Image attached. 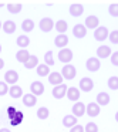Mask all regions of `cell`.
Returning <instances> with one entry per match:
<instances>
[{"mask_svg":"<svg viewBox=\"0 0 118 132\" xmlns=\"http://www.w3.org/2000/svg\"><path fill=\"white\" fill-rule=\"evenodd\" d=\"M44 64L49 67L54 65V57H53V51H46L44 54Z\"/></svg>","mask_w":118,"mask_h":132,"instance_id":"33","label":"cell"},{"mask_svg":"<svg viewBox=\"0 0 118 132\" xmlns=\"http://www.w3.org/2000/svg\"><path fill=\"white\" fill-rule=\"evenodd\" d=\"M73 36H74L77 40H80V38H84L87 36V29L84 24H75L74 27H73Z\"/></svg>","mask_w":118,"mask_h":132,"instance_id":"14","label":"cell"},{"mask_svg":"<svg viewBox=\"0 0 118 132\" xmlns=\"http://www.w3.org/2000/svg\"><path fill=\"white\" fill-rule=\"evenodd\" d=\"M66 97L68 98L70 101H73V102H77V101L80 100V97H81V91L77 88V87H70V88H67Z\"/></svg>","mask_w":118,"mask_h":132,"instance_id":"10","label":"cell"},{"mask_svg":"<svg viewBox=\"0 0 118 132\" xmlns=\"http://www.w3.org/2000/svg\"><path fill=\"white\" fill-rule=\"evenodd\" d=\"M21 101H23L24 106L32 108V106H34L36 104H37V97H36V95H33L32 92H29V94H24L23 97H21Z\"/></svg>","mask_w":118,"mask_h":132,"instance_id":"15","label":"cell"},{"mask_svg":"<svg viewBox=\"0 0 118 132\" xmlns=\"http://www.w3.org/2000/svg\"><path fill=\"white\" fill-rule=\"evenodd\" d=\"M108 40L111 41V44H118V30H112L108 34Z\"/></svg>","mask_w":118,"mask_h":132,"instance_id":"36","label":"cell"},{"mask_svg":"<svg viewBox=\"0 0 118 132\" xmlns=\"http://www.w3.org/2000/svg\"><path fill=\"white\" fill-rule=\"evenodd\" d=\"M78 89L88 94V92H91L94 89V81L90 77H83L80 80V84H78Z\"/></svg>","mask_w":118,"mask_h":132,"instance_id":"2","label":"cell"},{"mask_svg":"<svg viewBox=\"0 0 118 132\" xmlns=\"http://www.w3.org/2000/svg\"><path fill=\"white\" fill-rule=\"evenodd\" d=\"M29 57H30V53H29V50H19L17 53H16V60L19 61V63H26L27 60H29Z\"/></svg>","mask_w":118,"mask_h":132,"instance_id":"28","label":"cell"},{"mask_svg":"<svg viewBox=\"0 0 118 132\" xmlns=\"http://www.w3.org/2000/svg\"><path fill=\"white\" fill-rule=\"evenodd\" d=\"M68 13L70 16H73V17H80V16H83L84 13V6L80 3H73L71 6L68 7Z\"/></svg>","mask_w":118,"mask_h":132,"instance_id":"13","label":"cell"},{"mask_svg":"<svg viewBox=\"0 0 118 132\" xmlns=\"http://www.w3.org/2000/svg\"><path fill=\"white\" fill-rule=\"evenodd\" d=\"M67 88H68V87H67L66 84H61V85L54 87L53 91H51L53 97H54L56 100H61V98H64L66 97V92H67Z\"/></svg>","mask_w":118,"mask_h":132,"instance_id":"11","label":"cell"},{"mask_svg":"<svg viewBox=\"0 0 118 132\" xmlns=\"http://www.w3.org/2000/svg\"><path fill=\"white\" fill-rule=\"evenodd\" d=\"M70 132H84V126H83V125H80V123H77V125L73 126Z\"/></svg>","mask_w":118,"mask_h":132,"instance_id":"39","label":"cell"},{"mask_svg":"<svg viewBox=\"0 0 118 132\" xmlns=\"http://www.w3.org/2000/svg\"><path fill=\"white\" fill-rule=\"evenodd\" d=\"M84 132H98V125L95 122H87L84 126Z\"/></svg>","mask_w":118,"mask_h":132,"instance_id":"35","label":"cell"},{"mask_svg":"<svg viewBox=\"0 0 118 132\" xmlns=\"http://www.w3.org/2000/svg\"><path fill=\"white\" fill-rule=\"evenodd\" d=\"M16 23L13 20H6L3 23V26H2V30H3L6 34H14V31H16Z\"/></svg>","mask_w":118,"mask_h":132,"instance_id":"21","label":"cell"},{"mask_svg":"<svg viewBox=\"0 0 118 132\" xmlns=\"http://www.w3.org/2000/svg\"><path fill=\"white\" fill-rule=\"evenodd\" d=\"M95 100H97L95 102H97L100 106H105V105H108V104H109V100H111V97H109L108 92L103 91V92H98L97 97H95Z\"/></svg>","mask_w":118,"mask_h":132,"instance_id":"16","label":"cell"},{"mask_svg":"<svg viewBox=\"0 0 118 132\" xmlns=\"http://www.w3.org/2000/svg\"><path fill=\"white\" fill-rule=\"evenodd\" d=\"M84 26H85V29H92L95 30L97 27H100V20H98L97 16H88V17H85V23H84Z\"/></svg>","mask_w":118,"mask_h":132,"instance_id":"19","label":"cell"},{"mask_svg":"<svg viewBox=\"0 0 118 132\" xmlns=\"http://www.w3.org/2000/svg\"><path fill=\"white\" fill-rule=\"evenodd\" d=\"M111 64L114 67H118V51H114L111 54Z\"/></svg>","mask_w":118,"mask_h":132,"instance_id":"38","label":"cell"},{"mask_svg":"<svg viewBox=\"0 0 118 132\" xmlns=\"http://www.w3.org/2000/svg\"><path fill=\"white\" fill-rule=\"evenodd\" d=\"M36 72H37L38 77H49L50 74V67L46 65V64H38L37 67H36Z\"/></svg>","mask_w":118,"mask_h":132,"instance_id":"27","label":"cell"},{"mask_svg":"<svg viewBox=\"0 0 118 132\" xmlns=\"http://www.w3.org/2000/svg\"><path fill=\"white\" fill-rule=\"evenodd\" d=\"M49 117H50V111H49L47 106H40V108L37 109V118L38 119L44 121V119H47Z\"/></svg>","mask_w":118,"mask_h":132,"instance_id":"31","label":"cell"},{"mask_svg":"<svg viewBox=\"0 0 118 132\" xmlns=\"http://www.w3.org/2000/svg\"><path fill=\"white\" fill-rule=\"evenodd\" d=\"M23 65H24V68H26V70H33V68H36V67L38 65V57H37V55H32V54H30L29 60H27L26 63L23 64Z\"/></svg>","mask_w":118,"mask_h":132,"instance_id":"25","label":"cell"},{"mask_svg":"<svg viewBox=\"0 0 118 132\" xmlns=\"http://www.w3.org/2000/svg\"><path fill=\"white\" fill-rule=\"evenodd\" d=\"M2 26H3V23H2V21H0V30H2Z\"/></svg>","mask_w":118,"mask_h":132,"instance_id":"43","label":"cell"},{"mask_svg":"<svg viewBox=\"0 0 118 132\" xmlns=\"http://www.w3.org/2000/svg\"><path fill=\"white\" fill-rule=\"evenodd\" d=\"M9 94H10V97L12 98H14V100H17V98H20V97H23V89H21V87L20 85H12L9 88Z\"/></svg>","mask_w":118,"mask_h":132,"instance_id":"24","label":"cell"},{"mask_svg":"<svg viewBox=\"0 0 118 132\" xmlns=\"http://www.w3.org/2000/svg\"><path fill=\"white\" fill-rule=\"evenodd\" d=\"M38 27H40V30L43 33H50L54 29V21L50 17H43L40 20V23H38Z\"/></svg>","mask_w":118,"mask_h":132,"instance_id":"5","label":"cell"},{"mask_svg":"<svg viewBox=\"0 0 118 132\" xmlns=\"http://www.w3.org/2000/svg\"><path fill=\"white\" fill-rule=\"evenodd\" d=\"M77 118L74 117L73 114H70V115H66V117L63 118V125L66 126V128H73L74 125H77Z\"/></svg>","mask_w":118,"mask_h":132,"instance_id":"26","label":"cell"},{"mask_svg":"<svg viewBox=\"0 0 118 132\" xmlns=\"http://www.w3.org/2000/svg\"><path fill=\"white\" fill-rule=\"evenodd\" d=\"M95 53H97V58H98V60L108 58L109 55L112 54V53H111V47H108V46H100Z\"/></svg>","mask_w":118,"mask_h":132,"instance_id":"17","label":"cell"},{"mask_svg":"<svg viewBox=\"0 0 118 132\" xmlns=\"http://www.w3.org/2000/svg\"><path fill=\"white\" fill-rule=\"evenodd\" d=\"M21 30H23L24 33H32L33 30H34V21H33L32 19L23 20V23H21Z\"/></svg>","mask_w":118,"mask_h":132,"instance_id":"29","label":"cell"},{"mask_svg":"<svg viewBox=\"0 0 118 132\" xmlns=\"http://www.w3.org/2000/svg\"><path fill=\"white\" fill-rule=\"evenodd\" d=\"M63 75L60 74V72H56V71H53V72H50L49 74V82L51 84V85H54V87H57V85H61L63 84Z\"/></svg>","mask_w":118,"mask_h":132,"instance_id":"18","label":"cell"},{"mask_svg":"<svg viewBox=\"0 0 118 132\" xmlns=\"http://www.w3.org/2000/svg\"><path fill=\"white\" fill-rule=\"evenodd\" d=\"M73 57H74L73 51L70 48H67V47H66V48H61L60 51H58V55H57L58 61H60V63H66V64L71 63Z\"/></svg>","mask_w":118,"mask_h":132,"instance_id":"3","label":"cell"},{"mask_svg":"<svg viewBox=\"0 0 118 132\" xmlns=\"http://www.w3.org/2000/svg\"><path fill=\"white\" fill-rule=\"evenodd\" d=\"M67 29H68V23L66 20H57L54 23V30H57L58 34H66Z\"/></svg>","mask_w":118,"mask_h":132,"instance_id":"23","label":"cell"},{"mask_svg":"<svg viewBox=\"0 0 118 132\" xmlns=\"http://www.w3.org/2000/svg\"><path fill=\"white\" fill-rule=\"evenodd\" d=\"M30 92H32L33 95H36V97L41 95L44 92V84L41 82V81H33V82L30 84Z\"/></svg>","mask_w":118,"mask_h":132,"instance_id":"12","label":"cell"},{"mask_svg":"<svg viewBox=\"0 0 118 132\" xmlns=\"http://www.w3.org/2000/svg\"><path fill=\"white\" fill-rule=\"evenodd\" d=\"M71 112L75 118H81L83 115H85V104L80 102V101L74 102V105L71 108Z\"/></svg>","mask_w":118,"mask_h":132,"instance_id":"9","label":"cell"},{"mask_svg":"<svg viewBox=\"0 0 118 132\" xmlns=\"http://www.w3.org/2000/svg\"><path fill=\"white\" fill-rule=\"evenodd\" d=\"M107 87H108L111 91H117L118 89V77L111 75V77L108 78V81H107Z\"/></svg>","mask_w":118,"mask_h":132,"instance_id":"32","label":"cell"},{"mask_svg":"<svg viewBox=\"0 0 118 132\" xmlns=\"http://www.w3.org/2000/svg\"><path fill=\"white\" fill-rule=\"evenodd\" d=\"M0 132H12L10 128H0Z\"/></svg>","mask_w":118,"mask_h":132,"instance_id":"41","label":"cell"},{"mask_svg":"<svg viewBox=\"0 0 118 132\" xmlns=\"http://www.w3.org/2000/svg\"><path fill=\"white\" fill-rule=\"evenodd\" d=\"M7 92H9V85L4 81H0V97H4Z\"/></svg>","mask_w":118,"mask_h":132,"instance_id":"37","label":"cell"},{"mask_svg":"<svg viewBox=\"0 0 118 132\" xmlns=\"http://www.w3.org/2000/svg\"><path fill=\"white\" fill-rule=\"evenodd\" d=\"M19 81V72L16 70H9L6 71L4 74V82L6 84H10V85H16Z\"/></svg>","mask_w":118,"mask_h":132,"instance_id":"8","label":"cell"},{"mask_svg":"<svg viewBox=\"0 0 118 132\" xmlns=\"http://www.w3.org/2000/svg\"><path fill=\"white\" fill-rule=\"evenodd\" d=\"M85 68L91 72H97L98 70L101 68V63L97 57H90L88 60L85 61Z\"/></svg>","mask_w":118,"mask_h":132,"instance_id":"6","label":"cell"},{"mask_svg":"<svg viewBox=\"0 0 118 132\" xmlns=\"http://www.w3.org/2000/svg\"><path fill=\"white\" fill-rule=\"evenodd\" d=\"M6 7H7V10H9V13H12V14H19V13L23 10V6H21L20 3H9Z\"/></svg>","mask_w":118,"mask_h":132,"instance_id":"30","label":"cell"},{"mask_svg":"<svg viewBox=\"0 0 118 132\" xmlns=\"http://www.w3.org/2000/svg\"><path fill=\"white\" fill-rule=\"evenodd\" d=\"M108 34H109V31H108V29L107 27H104V26H100V27H97V29L94 30V40H97V41H105L107 38H108Z\"/></svg>","mask_w":118,"mask_h":132,"instance_id":"4","label":"cell"},{"mask_svg":"<svg viewBox=\"0 0 118 132\" xmlns=\"http://www.w3.org/2000/svg\"><path fill=\"white\" fill-rule=\"evenodd\" d=\"M108 14L111 17H118V3H111L108 6Z\"/></svg>","mask_w":118,"mask_h":132,"instance_id":"34","label":"cell"},{"mask_svg":"<svg viewBox=\"0 0 118 132\" xmlns=\"http://www.w3.org/2000/svg\"><path fill=\"white\" fill-rule=\"evenodd\" d=\"M16 44L19 46V48H20V50H27V47L30 46V38L27 37L26 34L19 36V37L16 38Z\"/></svg>","mask_w":118,"mask_h":132,"instance_id":"22","label":"cell"},{"mask_svg":"<svg viewBox=\"0 0 118 132\" xmlns=\"http://www.w3.org/2000/svg\"><path fill=\"white\" fill-rule=\"evenodd\" d=\"M3 6H4V4H3V3H0V7H3Z\"/></svg>","mask_w":118,"mask_h":132,"instance_id":"44","label":"cell"},{"mask_svg":"<svg viewBox=\"0 0 118 132\" xmlns=\"http://www.w3.org/2000/svg\"><path fill=\"white\" fill-rule=\"evenodd\" d=\"M101 112V108L97 102H88V105H85V114H88V117L95 118L98 117Z\"/></svg>","mask_w":118,"mask_h":132,"instance_id":"7","label":"cell"},{"mask_svg":"<svg viewBox=\"0 0 118 132\" xmlns=\"http://www.w3.org/2000/svg\"><path fill=\"white\" fill-rule=\"evenodd\" d=\"M67 44H68V37L67 34H58L57 37L54 38V46L58 47V48H66Z\"/></svg>","mask_w":118,"mask_h":132,"instance_id":"20","label":"cell"},{"mask_svg":"<svg viewBox=\"0 0 118 132\" xmlns=\"http://www.w3.org/2000/svg\"><path fill=\"white\" fill-rule=\"evenodd\" d=\"M61 75H63L64 80L70 81V80H74L75 78V74H77V70H75V67L73 65V64H66V65L63 67V70H61L60 72Z\"/></svg>","mask_w":118,"mask_h":132,"instance_id":"1","label":"cell"},{"mask_svg":"<svg viewBox=\"0 0 118 132\" xmlns=\"http://www.w3.org/2000/svg\"><path fill=\"white\" fill-rule=\"evenodd\" d=\"M115 121H117V122H118V111L115 112Z\"/></svg>","mask_w":118,"mask_h":132,"instance_id":"42","label":"cell"},{"mask_svg":"<svg viewBox=\"0 0 118 132\" xmlns=\"http://www.w3.org/2000/svg\"><path fill=\"white\" fill-rule=\"evenodd\" d=\"M3 68H4V60L0 58V70H3Z\"/></svg>","mask_w":118,"mask_h":132,"instance_id":"40","label":"cell"},{"mask_svg":"<svg viewBox=\"0 0 118 132\" xmlns=\"http://www.w3.org/2000/svg\"><path fill=\"white\" fill-rule=\"evenodd\" d=\"M0 53H2V44H0Z\"/></svg>","mask_w":118,"mask_h":132,"instance_id":"45","label":"cell"}]
</instances>
